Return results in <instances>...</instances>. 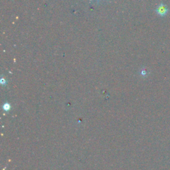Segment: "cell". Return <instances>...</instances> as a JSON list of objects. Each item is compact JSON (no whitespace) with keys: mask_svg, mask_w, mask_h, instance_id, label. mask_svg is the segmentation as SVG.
I'll return each mask as SVG.
<instances>
[{"mask_svg":"<svg viewBox=\"0 0 170 170\" xmlns=\"http://www.w3.org/2000/svg\"><path fill=\"white\" fill-rule=\"evenodd\" d=\"M168 7H167L166 5L164 4L163 3H161L159 4L157 8L156 9V11L157 14L161 16H166L167 13H168Z\"/></svg>","mask_w":170,"mask_h":170,"instance_id":"1","label":"cell"},{"mask_svg":"<svg viewBox=\"0 0 170 170\" xmlns=\"http://www.w3.org/2000/svg\"><path fill=\"white\" fill-rule=\"evenodd\" d=\"M3 108H4V110L6 111L9 110V109L11 108V105H10V104L8 102L4 103V105H3Z\"/></svg>","mask_w":170,"mask_h":170,"instance_id":"2","label":"cell"},{"mask_svg":"<svg viewBox=\"0 0 170 170\" xmlns=\"http://www.w3.org/2000/svg\"><path fill=\"white\" fill-rule=\"evenodd\" d=\"M140 74L142 76H143V77H146V76L148 75V72L145 68H143V69L141 70Z\"/></svg>","mask_w":170,"mask_h":170,"instance_id":"3","label":"cell"},{"mask_svg":"<svg viewBox=\"0 0 170 170\" xmlns=\"http://www.w3.org/2000/svg\"><path fill=\"white\" fill-rule=\"evenodd\" d=\"M0 82H1V83L2 84V85H6V84L7 83V80H6V78H4L2 77L1 78V80H0Z\"/></svg>","mask_w":170,"mask_h":170,"instance_id":"4","label":"cell"}]
</instances>
